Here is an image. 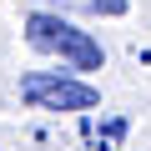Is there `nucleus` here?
I'll return each instance as SVG.
<instances>
[{"mask_svg": "<svg viewBox=\"0 0 151 151\" xmlns=\"http://www.w3.org/2000/svg\"><path fill=\"white\" fill-rule=\"evenodd\" d=\"M25 40L35 45V50H45V55H60L70 70H101V45L86 35V30H76L70 20H60V15H45V10H35L30 20H25Z\"/></svg>", "mask_w": 151, "mask_h": 151, "instance_id": "obj_1", "label": "nucleus"}, {"mask_svg": "<svg viewBox=\"0 0 151 151\" xmlns=\"http://www.w3.org/2000/svg\"><path fill=\"white\" fill-rule=\"evenodd\" d=\"M20 96L40 111H91L101 106V91L91 81H76V76H60V70H35L20 81Z\"/></svg>", "mask_w": 151, "mask_h": 151, "instance_id": "obj_2", "label": "nucleus"}, {"mask_svg": "<svg viewBox=\"0 0 151 151\" xmlns=\"http://www.w3.org/2000/svg\"><path fill=\"white\" fill-rule=\"evenodd\" d=\"M91 10H101V15H126V0H86Z\"/></svg>", "mask_w": 151, "mask_h": 151, "instance_id": "obj_3", "label": "nucleus"}]
</instances>
